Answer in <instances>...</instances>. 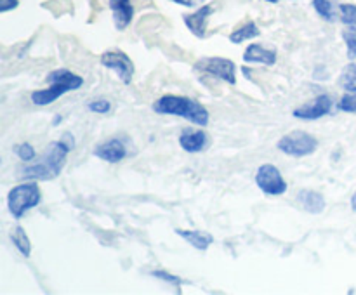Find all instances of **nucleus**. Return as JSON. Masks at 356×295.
I'll return each instance as SVG.
<instances>
[{"label":"nucleus","mask_w":356,"mask_h":295,"mask_svg":"<svg viewBox=\"0 0 356 295\" xmlns=\"http://www.w3.org/2000/svg\"><path fill=\"white\" fill-rule=\"evenodd\" d=\"M75 137L70 132H65L59 141L51 142L45 148L44 155L40 156L37 163L23 167L19 170V179L21 180H51L56 179L59 174L63 172L66 163V156L70 151L75 149Z\"/></svg>","instance_id":"nucleus-1"},{"label":"nucleus","mask_w":356,"mask_h":295,"mask_svg":"<svg viewBox=\"0 0 356 295\" xmlns=\"http://www.w3.org/2000/svg\"><path fill=\"white\" fill-rule=\"evenodd\" d=\"M152 108L159 115H172V117L186 118L191 124L200 125V127L209 125V120H211L207 108L198 103V101L191 99V97L167 94V96L159 97Z\"/></svg>","instance_id":"nucleus-2"},{"label":"nucleus","mask_w":356,"mask_h":295,"mask_svg":"<svg viewBox=\"0 0 356 295\" xmlns=\"http://www.w3.org/2000/svg\"><path fill=\"white\" fill-rule=\"evenodd\" d=\"M49 82V87L44 90H35L31 92V103L37 106H47V104L54 103L61 96H65L70 90H76L83 85V78L76 73L70 71V69L59 68L49 73L45 76Z\"/></svg>","instance_id":"nucleus-3"},{"label":"nucleus","mask_w":356,"mask_h":295,"mask_svg":"<svg viewBox=\"0 0 356 295\" xmlns=\"http://www.w3.org/2000/svg\"><path fill=\"white\" fill-rule=\"evenodd\" d=\"M42 201V191L35 180H24L17 184L7 194V208L14 219H21L24 212L31 210Z\"/></svg>","instance_id":"nucleus-4"},{"label":"nucleus","mask_w":356,"mask_h":295,"mask_svg":"<svg viewBox=\"0 0 356 295\" xmlns=\"http://www.w3.org/2000/svg\"><path fill=\"white\" fill-rule=\"evenodd\" d=\"M277 148L287 156L305 158V156L313 155L318 149V139L313 134H309V132L292 130L278 141Z\"/></svg>","instance_id":"nucleus-5"},{"label":"nucleus","mask_w":356,"mask_h":295,"mask_svg":"<svg viewBox=\"0 0 356 295\" xmlns=\"http://www.w3.org/2000/svg\"><path fill=\"white\" fill-rule=\"evenodd\" d=\"M195 69L216 76V78L222 80L229 85L236 83V65L228 58H221V56L204 58L195 65Z\"/></svg>","instance_id":"nucleus-6"},{"label":"nucleus","mask_w":356,"mask_h":295,"mask_svg":"<svg viewBox=\"0 0 356 295\" xmlns=\"http://www.w3.org/2000/svg\"><path fill=\"white\" fill-rule=\"evenodd\" d=\"M256 184L264 194H270V196H280L289 187L287 180L284 179L278 167H275L273 163H264L257 169Z\"/></svg>","instance_id":"nucleus-7"},{"label":"nucleus","mask_w":356,"mask_h":295,"mask_svg":"<svg viewBox=\"0 0 356 295\" xmlns=\"http://www.w3.org/2000/svg\"><path fill=\"white\" fill-rule=\"evenodd\" d=\"M101 65L104 68L111 69V71L117 73V76L120 78L122 83L129 85L134 78V73H136V66L132 62V59L125 54L124 51H118V49H113V51H106L101 54L99 58Z\"/></svg>","instance_id":"nucleus-8"},{"label":"nucleus","mask_w":356,"mask_h":295,"mask_svg":"<svg viewBox=\"0 0 356 295\" xmlns=\"http://www.w3.org/2000/svg\"><path fill=\"white\" fill-rule=\"evenodd\" d=\"M334 101L329 94H320L318 97H315L309 103L301 104V106L296 108L292 111L296 118L299 120H306V121H313V120H320L322 117H327V115L332 111Z\"/></svg>","instance_id":"nucleus-9"},{"label":"nucleus","mask_w":356,"mask_h":295,"mask_svg":"<svg viewBox=\"0 0 356 295\" xmlns=\"http://www.w3.org/2000/svg\"><path fill=\"white\" fill-rule=\"evenodd\" d=\"M214 12V7L212 6H202L200 9L195 10V12L184 14L183 21L186 24L188 30L198 38H205L207 35V19Z\"/></svg>","instance_id":"nucleus-10"},{"label":"nucleus","mask_w":356,"mask_h":295,"mask_svg":"<svg viewBox=\"0 0 356 295\" xmlns=\"http://www.w3.org/2000/svg\"><path fill=\"white\" fill-rule=\"evenodd\" d=\"M94 155L108 163H118L127 156V148H125V144L120 141V139L117 137L108 139V141L101 142V144L96 146Z\"/></svg>","instance_id":"nucleus-11"},{"label":"nucleus","mask_w":356,"mask_h":295,"mask_svg":"<svg viewBox=\"0 0 356 295\" xmlns=\"http://www.w3.org/2000/svg\"><path fill=\"white\" fill-rule=\"evenodd\" d=\"M110 9L117 30H125L134 19V6L131 0H110Z\"/></svg>","instance_id":"nucleus-12"},{"label":"nucleus","mask_w":356,"mask_h":295,"mask_svg":"<svg viewBox=\"0 0 356 295\" xmlns=\"http://www.w3.org/2000/svg\"><path fill=\"white\" fill-rule=\"evenodd\" d=\"M278 59V52L275 49H268L261 44H250L243 52V61L245 62H261V65L273 66Z\"/></svg>","instance_id":"nucleus-13"},{"label":"nucleus","mask_w":356,"mask_h":295,"mask_svg":"<svg viewBox=\"0 0 356 295\" xmlns=\"http://www.w3.org/2000/svg\"><path fill=\"white\" fill-rule=\"evenodd\" d=\"M298 203L301 205L302 210H306L308 214L318 215L325 210V196L322 193L315 189H301L298 193Z\"/></svg>","instance_id":"nucleus-14"},{"label":"nucleus","mask_w":356,"mask_h":295,"mask_svg":"<svg viewBox=\"0 0 356 295\" xmlns=\"http://www.w3.org/2000/svg\"><path fill=\"white\" fill-rule=\"evenodd\" d=\"M209 137L204 130H184L179 135V146L186 153H200L207 148Z\"/></svg>","instance_id":"nucleus-15"},{"label":"nucleus","mask_w":356,"mask_h":295,"mask_svg":"<svg viewBox=\"0 0 356 295\" xmlns=\"http://www.w3.org/2000/svg\"><path fill=\"white\" fill-rule=\"evenodd\" d=\"M176 235L186 239L197 250H207L214 243V236L211 233L200 231V229H176Z\"/></svg>","instance_id":"nucleus-16"},{"label":"nucleus","mask_w":356,"mask_h":295,"mask_svg":"<svg viewBox=\"0 0 356 295\" xmlns=\"http://www.w3.org/2000/svg\"><path fill=\"white\" fill-rule=\"evenodd\" d=\"M259 35H261L259 26H257L254 21H247L245 24H242V26L236 28L235 31L229 33V42H232V44H242V42L250 40V38H256L259 37Z\"/></svg>","instance_id":"nucleus-17"},{"label":"nucleus","mask_w":356,"mask_h":295,"mask_svg":"<svg viewBox=\"0 0 356 295\" xmlns=\"http://www.w3.org/2000/svg\"><path fill=\"white\" fill-rule=\"evenodd\" d=\"M10 239H13L14 246L19 250L21 255L26 257V259L31 255V242H30V238H28L26 231H24L21 226H16V228L10 231Z\"/></svg>","instance_id":"nucleus-18"},{"label":"nucleus","mask_w":356,"mask_h":295,"mask_svg":"<svg viewBox=\"0 0 356 295\" xmlns=\"http://www.w3.org/2000/svg\"><path fill=\"white\" fill-rule=\"evenodd\" d=\"M312 6L316 10V14L327 23H334L337 19V9L334 0H313Z\"/></svg>","instance_id":"nucleus-19"},{"label":"nucleus","mask_w":356,"mask_h":295,"mask_svg":"<svg viewBox=\"0 0 356 295\" xmlns=\"http://www.w3.org/2000/svg\"><path fill=\"white\" fill-rule=\"evenodd\" d=\"M339 83L348 92H356V62H351L343 69L339 76Z\"/></svg>","instance_id":"nucleus-20"},{"label":"nucleus","mask_w":356,"mask_h":295,"mask_svg":"<svg viewBox=\"0 0 356 295\" xmlns=\"http://www.w3.org/2000/svg\"><path fill=\"white\" fill-rule=\"evenodd\" d=\"M339 17L348 28L356 30V6L355 3H341L339 6Z\"/></svg>","instance_id":"nucleus-21"},{"label":"nucleus","mask_w":356,"mask_h":295,"mask_svg":"<svg viewBox=\"0 0 356 295\" xmlns=\"http://www.w3.org/2000/svg\"><path fill=\"white\" fill-rule=\"evenodd\" d=\"M337 108L344 113H356V92H348L337 103Z\"/></svg>","instance_id":"nucleus-22"},{"label":"nucleus","mask_w":356,"mask_h":295,"mask_svg":"<svg viewBox=\"0 0 356 295\" xmlns=\"http://www.w3.org/2000/svg\"><path fill=\"white\" fill-rule=\"evenodd\" d=\"M16 155L17 158L23 160V162H31V160L37 158V151L31 144L28 142H23V144H17L16 146Z\"/></svg>","instance_id":"nucleus-23"},{"label":"nucleus","mask_w":356,"mask_h":295,"mask_svg":"<svg viewBox=\"0 0 356 295\" xmlns=\"http://www.w3.org/2000/svg\"><path fill=\"white\" fill-rule=\"evenodd\" d=\"M343 38L348 49V58L356 59V30L350 28V30L343 31Z\"/></svg>","instance_id":"nucleus-24"},{"label":"nucleus","mask_w":356,"mask_h":295,"mask_svg":"<svg viewBox=\"0 0 356 295\" xmlns=\"http://www.w3.org/2000/svg\"><path fill=\"white\" fill-rule=\"evenodd\" d=\"M152 276L159 278V280L165 281V283H169V285H174V287H181V285L184 283L179 276H176V274H172V273H167V271H162V269L152 271Z\"/></svg>","instance_id":"nucleus-25"},{"label":"nucleus","mask_w":356,"mask_h":295,"mask_svg":"<svg viewBox=\"0 0 356 295\" xmlns=\"http://www.w3.org/2000/svg\"><path fill=\"white\" fill-rule=\"evenodd\" d=\"M87 108H89V111H92V113L104 115L111 111V103L108 99H96V101H90V103L87 104Z\"/></svg>","instance_id":"nucleus-26"},{"label":"nucleus","mask_w":356,"mask_h":295,"mask_svg":"<svg viewBox=\"0 0 356 295\" xmlns=\"http://www.w3.org/2000/svg\"><path fill=\"white\" fill-rule=\"evenodd\" d=\"M19 6V0H0V12H9Z\"/></svg>","instance_id":"nucleus-27"},{"label":"nucleus","mask_w":356,"mask_h":295,"mask_svg":"<svg viewBox=\"0 0 356 295\" xmlns=\"http://www.w3.org/2000/svg\"><path fill=\"white\" fill-rule=\"evenodd\" d=\"M172 2L183 7H197L200 3H204V0H172Z\"/></svg>","instance_id":"nucleus-28"},{"label":"nucleus","mask_w":356,"mask_h":295,"mask_svg":"<svg viewBox=\"0 0 356 295\" xmlns=\"http://www.w3.org/2000/svg\"><path fill=\"white\" fill-rule=\"evenodd\" d=\"M351 208L356 212V191L353 193V196H351Z\"/></svg>","instance_id":"nucleus-29"},{"label":"nucleus","mask_w":356,"mask_h":295,"mask_svg":"<svg viewBox=\"0 0 356 295\" xmlns=\"http://www.w3.org/2000/svg\"><path fill=\"white\" fill-rule=\"evenodd\" d=\"M266 2H270V3H278V2H282V0H266Z\"/></svg>","instance_id":"nucleus-30"}]
</instances>
